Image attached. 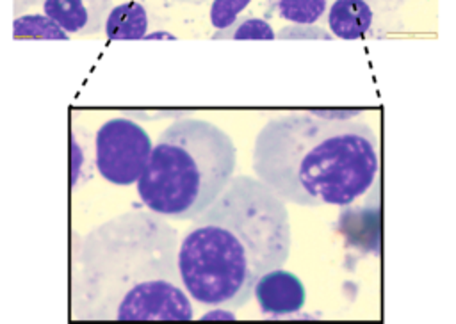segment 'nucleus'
<instances>
[{
	"label": "nucleus",
	"mask_w": 456,
	"mask_h": 324,
	"mask_svg": "<svg viewBox=\"0 0 456 324\" xmlns=\"http://www.w3.org/2000/svg\"><path fill=\"white\" fill-rule=\"evenodd\" d=\"M276 34L271 23L264 18L246 16L237 18L230 27L216 30L212 39H274Z\"/></svg>",
	"instance_id": "nucleus-12"
},
{
	"label": "nucleus",
	"mask_w": 456,
	"mask_h": 324,
	"mask_svg": "<svg viewBox=\"0 0 456 324\" xmlns=\"http://www.w3.org/2000/svg\"><path fill=\"white\" fill-rule=\"evenodd\" d=\"M39 0H14V14L21 16L28 7L36 5Z\"/></svg>",
	"instance_id": "nucleus-15"
},
{
	"label": "nucleus",
	"mask_w": 456,
	"mask_h": 324,
	"mask_svg": "<svg viewBox=\"0 0 456 324\" xmlns=\"http://www.w3.org/2000/svg\"><path fill=\"white\" fill-rule=\"evenodd\" d=\"M269 12L292 25H314L328 11L330 0H265Z\"/></svg>",
	"instance_id": "nucleus-10"
},
{
	"label": "nucleus",
	"mask_w": 456,
	"mask_h": 324,
	"mask_svg": "<svg viewBox=\"0 0 456 324\" xmlns=\"http://www.w3.org/2000/svg\"><path fill=\"white\" fill-rule=\"evenodd\" d=\"M292 230L287 203L256 176H233L178 244V272L191 299L240 308L258 278L283 267Z\"/></svg>",
	"instance_id": "nucleus-2"
},
{
	"label": "nucleus",
	"mask_w": 456,
	"mask_h": 324,
	"mask_svg": "<svg viewBox=\"0 0 456 324\" xmlns=\"http://www.w3.org/2000/svg\"><path fill=\"white\" fill-rule=\"evenodd\" d=\"M253 296L269 317H285L297 313L305 306L306 292L303 281L290 271L276 267L258 278Z\"/></svg>",
	"instance_id": "nucleus-7"
},
{
	"label": "nucleus",
	"mask_w": 456,
	"mask_h": 324,
	"mask_svg": "<svg viewBox=\"0 0 456 324\" xmlns=\"http://www.w3.org/2000/svg\"><path fill=\"white\" fill-rule=\"evenodd\" d=\"M103 30L112 41L142 39L148 32V12L139 2L119 4L109 11Z\"/></svg>",
	"instance_id": "nucleus-9"
},
{
	"label": "nucleus",
	"mask_w": 456,
	"mask_h": 324,
	"mask_svg": "<svg viewBox=\"0 0 456 324\" xmlns=\"http://www.w3.org/2000/svg\"><path fill=\"white\" fill-rule=\"evenodd\" d=\"M12 34L14 39H69V34L45 12L16 16Z\"/></svg>",
	"instance_id": "nucleus-11"
},
{
	"label": "nucleus",
	"mask_w": 456,
	"mask_h": 324,
	"mask_svg": "<svg viewBox=\"0 0 456 324\" xmlns=\"http://www.w3.org/2000/svg\"><path fill=\"white\" fill-rule=\"evenodd\" d=\"M175 2H182V4H203L205 0H175Z\"/></svg>",
	"instance_id": "nucleus-16"
},
{
	"label": "nucleus",
	"mask_w": 456,
	"mask_h": 324,
	"mask_svg": "<svg viewBox=\"0 0 456 324\" xmlns=\"http://www.w3.org/2000/svg\"><path fill=\"white\" fill-rule=\"evenodd\" d=\"M112 0H43V12L68 34L89 36L105 25Z\"/></svg>",
	"instance_id": "nucleus-8"
},
{
	"label": "nucleus",
	"mask_w": 456,
	"mask_h": 324,
	"mask_svg": "<svg viewBox=\"0 0 456 324\" xmlns=\"http://www.w3.org/2000/svg\"><path fill=\"white\" fill-rule=\"evenodd\" d=\"M235 167L237 150L223 128L205 119L183 117L159 135L135 185L148 210L194 221L223 192Z\"/></svg>",
	"instance_id": "nucleus-4"
},
{
	"label": "nucleus",
	"mask_w": 456,
	"mask_h": 324,
	"mask_svg": "<svg viewBox=\"0 0 456 324\" xmlns=\"http://www.w3.org/2000/svg\"><path fill=\"white\" fill-rule=\"evenodd\" d=\"M176 255V230L151 210H130L89 230L71 258V317L191 320Z\"/></svg>",
	"instance_id": "nucleus-1"
},
{
	"label": "nucleus",
	"mask_w": 456,
	"mask_h": 324,
	"mask_svg": "<svg viewBox=\"0 0 456 324\" xmlns=\"http://www.w3.org/2000/svg\"><path fill=\"white\" fill-rule=\"evenodd\" d=\"M153 142L146 130L128 119H107L94 137V164L103 180L128 187L137 183L148 166Z\"/></svg>",
	"instance_id": "nucleus-5"
},
{
	"label": "nucleus",
	"mask_w": 456,
	"mask_h": 324,
	"mask_svg": "<svg viewBox=\"0 0 456 324\" xmlns=\"http://www.w3.org/2000/svg\"><path fill=\"white\" fill-rule=\"evenodd\" d=\"M251 0H214L210 7V23L219 30L230 27Z\"/></svg>",
	"instance_id": "nucleus-13"
},
{
	"label": "nucleus",
	"mask_w": 456,
	"mask_h": 324,
	"mask_svg": "<svg viewBox=\"0 0 456 324\" xmlns=\"http://www.w3.org/2000/svg\"><path fill=\"white\" fill-rule=\"evenodd\" d=\"M403 0H330L328 28L333 37L356 41L394 30Z\"/></svg>",
	"instance_id": "nucleus-6"
},
{
	"label": "nucleus",
	"mask_w": 456,
	"mask_h": 324,
	"mask_svg": "<svg viewBox=\"0 0 456 324\" xmlns=\"http://www.w3.org/2000/svg\"><path fill=\"white\" fill-rule=\"evenodd\" d=\"M356 110H303L269 119L256 134L253 171L285 203L347 207L379 174V142Z\"/></svg>",
	"instance_id": "nucleus-3"
},
{
	"label": "nucleus",
	"mask_w": 456,
	"mask_h": 324,
	"mask_svg": "<svg viewBox=\"0 0 456 324\" xmlns=\"http://www.w3.org/2000/svg\"><path fill=\"white\" fill-rule=\"evenodd\" d=\"M278 37L283 39H331L333 34L322 30L315 25H292L278 32Z\"/></svg>",
	"instance_id": "nucleus-14"
}]
</instances>
